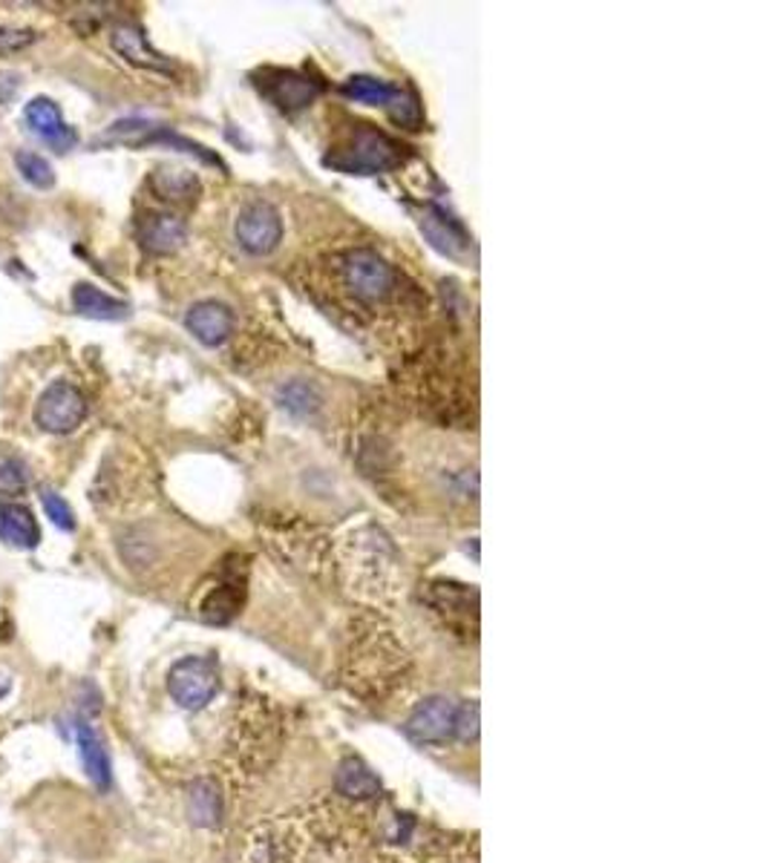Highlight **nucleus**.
<instances>
[{
    "label": "nucleus",
    "instance_id": "nucleus-1",
    "mask_svg": "<svg viewBox=\"0 0 769 863\" xmlns=\"http://www.w3.org/2000/svg\"><path fill=\"white\" fill-rule=\"evenodd\" d=\"M404 150L395 139L387 133H378L372 127H360L352 139V144L334 156H326V165L343 173H357V176H372V173L392 170L404 162Z\"/></svg>",
    "mask_w": 769,
    "mask_h": 863
},
{
    "label": "nucleus",
    "instance_id": "nucleus-2",
    "mask_svg": "<svg viewBox=\"0 0 769 863\" xmlns=\"http://www.w3.org/2000/svg\"><path fill=\"white\" fill-rule=\"evenodd\" d=\"M167 690L176 706L199 711L220 694V667L205 657H185L167 671Z\"/></svg>",
    "mask_w": 769,
    "mask_h": 863
},
{
    "label": "nucleus",
    "instance_id": "nucleus-3",
    "mask_svg": "<svg viewBox=\"0 0 769 863\" xmlns=\"http://www.w3.org/2000/svg\"><path fill=\"white\" fill-rule=\"evenodd\" d=\"M343 280L360 303H383L395 288V271L369 248H357L343 259Z\"/></svg>",
    "mask_w": 769,
    "mask_h": 863
},
{
    "label": "nucleus",
    "instance_id": "nucleus-4",
    "mask_svg": "<svg viewBox=\"0 0 769 863\" xmlns=\"http://www.w3.org/2000/svg\"><path fill=\"white\" fill-rule=\"evenodd\" d=\"M84 417H87V401L79 392V386L67 380L47 386V392L35 403V424L52 435H70L72 429H79Z\"/></svg>",
    "mask_w": 769,
    "mask_h": 863
},
{
    "label": "nucleus",
    "instance_id": "nucleus-5",
    "mask_svg": "<svg viewBox=\"0 0 769 863\" xmlns=\"http://www.w3.org/2000/svg\"><path fill=\"white\" fill-rule=\"evenodd\" d=\"M283 239V220L269 202L248 204L237 220V243L251 257H269Z\"/></svg>",
    "mask_w": 769,
    "mask_h": 863
},
{
    "label": "nucleus",
    "instance_id": "nucleus-6",
    "mask_svg": "<svg viewBox=\"0 0 769 863\" xmlns=\"http://www.w3.org/2000/svg\"><path fill=\"white\" fill-rule=\"evenodd\" d=\"M262 81H257L260 93L283 113H297L309 107L320 95V84L309 75L292 70H262Z\"/></svg>",
    "mask_w": 769,
    "mask_h": 863
},
{
    "label": "nucleus",
    "instance_id": "nucleus-7",
    "mask_svg": "<svg viewBox=\"0 0 769 863\" xmlns=\"http://www.w3.org/2000/svg\"><path fill=\"white\" fill-rule=\"evenodd\" d=\"M459 706L450 697H427L406 720V734L415 743H445L456 731Z\"/></svg>",
    "mask_w": 769,
    "mask_h": 863
},
{
    "label": "nucleus",
    "instance_id": "nucleus-8",
    "mask_svg": "<svg viewBox=\"0 0 769 863\" xmlns=\"http://www.w3.org/2000/svg\"><path fill=\"white\" fill-rule=\"evenodd\" d=\"M24 118L26 125H29V130H33L35 135H38L40 142H47L49 147L58 150V153H67V150L75 147V142H79V135H75V130H72L70 125L64 121V116H61V110H58V104L52 102V98H33V102L26 104L24 110Z\"/></svg>",
    "mask_w": 769,
    "mask_h": 863
},
{
    "label": "nucleus",
    "instance_id": "nucleus-9",
    "mask_svg": "<svg viewBox=\"0 0 769 863\" xmlns=\"http://www.w3.org/2000/svg\"><path fill=\"white\" fill-rule=\"evenodd\" d=\"M135 236L147 253H174L179 251L188 239V228L176 213H144L139 225H135Z\"/></svg>",
    "mask_w": 769,
    "mask_h": 863
},
{
    "label": "nucleus",
    "instance_id": "nucleus-10",
    "mask_svg": "<svg viewBox=\"0 0 769 863\" xmlns=\"http://www.w3.org/2000/svg\"><path fill=\"white\" fill-rule=\"evenodd\" d=\"M113 49L119 52L125 61H130L133 67H142V70H153V72H174V63L167 61L165 56H159L156 49L147 44L144 38L142 26L135 24H116L113 26Z\"/></svg>",
    "mask_w": 769,
    "mask_h": 863
},
{
    "label": "nucleus",
    "instance_id": "nucleus-11",
    "mask_svg": "<svg viewBox=\"0 0 769 863\" xmlns=\"http://www.w3.org/2000/svg\"><path fill=\"white\" fill-rule=\"evenodd\" d=\"M185 326H188V331H191L199 343L214 348V345H223L225 340L230 338V331H234V315H230V308L223 306V303L205 299V303H197V306L188 311Z\"/></svg>",
    "mask_w": 769,
    "mask_h": 863
},
{
    "label": "nucleus",
    "instance_id": "nucleus-12",
    "mask_svg": "<svg viewBox=\"0 0 769 863\" xmlns=\"http://www.w3.org/2000/svg\"><path fill=\"white\" fill-rule=\"evenodd\" d=\"M421 230L447 257H461V253L468 251L470 239L464 234V228L452 216H447V211L436 208V204H429L427 211L421 213Z\"/></svg>",
    "mask_w": 769,
    "mask_h": 863
},
{
    "label": "nucleus",
    "instance_id": "nucleus-13",
    "mask_svg": "<svg viewBox=\"0 0 769 863\" xmlns=\"http://www.w3.org/2000/svg\"><path fill=\"white\" fill-rule=\"evenodd\" d=\"M0 542L17 549H33L40 542V527L35 516L21 504L0 501Z\"/></svg>",
    "mask_w": 769,
    "mask_h": 863
},
{
    "label": "nucleus",
    "instance_id": "nucleus-14",
    "mask_svg": "<svg viewBox=\"0 0 769 863\" xmlns=\"http://www.w3.org/2000/svg\"><path fill=\"white\" fill-rule=\"evenodd\" d=\"M334 785L350 801H375L381 794V780H378V775L360 757H346V760H341Z\"/></svg>",
    "mask_w": 769,
    "mask_h": 863
},
{
    "label": "nucleus",
    "instance_id": "nucleus-15",
    "mask_svg": "<svg viewBox=\"0 0 769 863\" xmlns=\"http://www.w3.org/2000/svg\"><path fill=\"white\" fill-rule=\"evenodd\" d=\"M75 740H79V752H81V762L87 769V777L98 789H110L113 783V766H110V754L104 748L102 737L96 734L93 725L87 722H79L75 725Z\"/></svg>",
    "mask_w": 769,
    "mask_h": 863
},
{
    "label": "nucleus",
    "instance_id": "nucleus-16",
    "mask_svg": "<svg viewBox=\"0 0 769 863\" xmlns=\"http://www.w3.org/2000/svg\"><path fill=\"white\" fill-rule=\"evenodd\" d=\"M72 306L79 315L93 317V320H125V317H130V306L125 299L110 297L102 288L87 283H79L72 288Z\"/></svg>",
    "mask_w": 769,
    "mask_h": 863
},
{
    "label": "nucleus",
    "instance_id": "nucleus-17",
    "mask_svg": "<svg viewBox=\"0 0 769 863\" xmlns=\"http://www.w3.org/2000/svg\"><path fill=\"white\" fill-rule=\"evenodd\" d=\"M188 812H191V820L197 826H205V829H214L223 820V794L216 789L214 780H193L191 789H188Z\"/></svg>",
    "mask_w": 769,
    "mask_h": 863
},
{
    "label": "nucleus",
    "instance_id": "nucleus-18",
    "mask_svg": "<svg viewBox=\"0 0 769 863\" xmlns=\"http://www.w3.org/2000/svg\"><path fill=\"white\" fill-rule=\"evenodd\" d=\"M153 193L165 202H191L199 193V179L197 173L185 170V167H159L151 176Z\"/></svg>",
    "mask_w": 769,
    "mask_h": 863
},
{
    "label": "nucleus",
    "instance_id": "nucleus-19",
    "mask_svg": "<svg viewBox=\"0 0 769 863\" xmlns=\"http://www.w3.org/2000/svg\"><path fill=\"white\" fill-rule=\"evenodd\" d=\"M343 95L352 98V102L360 104H372V107H387L395 102L398 86L387 84L381 79H372V75H352V79L343 81Z\"/></svg>",
    "mask_w": 769,
    "mask_h": 863
},
{
    "label": "nucleus",
    "instance_id": "nucleus-20",
    "mask_svg": "<svg viewBox=\"0 0 769 863\" xmlns=\"http://www.w3.org/2000/svg\"><path fill=\"white\" fill-rule=\"evenodd\" d=\"M15 165L17 170H21V176H24L29 185H35V188L47 190L56 185V170H52V165H49L44 156L33 153V150H21V153H15Z\"/></svg>",
    "mask_w": 769,
    "mask_h": 863
},
{
    "label": "nucleus",
    "instance_id": "nucleus-21",
    "mask_svg": "<svg viewBox=\"0 0 769 863\" xmlns=\"http://www.w3.org/2000/svg\"><path fill=\"white\" fill-rule=\"evenodd\" d=\"M280 403L292 412V415H311L320 406V394L311 383L292 380L280 389Z\"/></svg>",
    "mask_w": 769,
    "mask_h": 863
},
{
    "label": "nucleus",
    "instance_id": "nucleus-22",
    "mask_svg": "<svg viewBox=\"0 0 769 863\" xmlns=\"http://www.w3.org/2000/svg\"><path fill=\"white\" fill-rule=\"evenodd\" d=\"M26 487H29V475L24 461L12 456L0 458V495H24Z\"/></svg>",
    "mask_w": 769,
    "mask_h": 863
},
{
    "label": "nucleus",
    "instance_id": "nucleus-23",
    "mask_svg": "<svg viewBox=\"0 0 769 863\" xmlns=\"http://www.w3.org/2000/svg\"><path fill=\"white\" fill-rule=\"evenodd\" d=\"M40 504H44L47 518L58 527V530H67V533L75 530V512H72L70 504H67L56 489H40Z\"/></svg>",
    "mask_w": 769,
    "mask_h": 863
},
{
    "label": "nucleus",
    "instance_id": "nucleus-24",
    "mask_svg": "<svg viewBox=\"0 0 769 863\" xmlns=\"http://www.w3.org/2000/svg\"><path fill=\"white\" fill-rule=\"evenodd\" d=\"M38 40V32L35 29H15V26H0V56H12V52H21L29 44Z\"/></svg>",
    "mask_w": 769,
    "mask_h": 863
},
{
    "label": "nucleus",
    "instance_id": "nucleus-25",
    "mask_svg": "<svg viewBox=\"0 0 769 863\" xmlns=\"http://www.w3.org/2000/svg\"><path fill=\"white\" fill-rule=\"evenodd\" d=\"M456 737L461 740H476L478 737V706L476 702H468V706H459V714H456Z\"/></svg>",
    "mask_w": 769,
    "mask_h": 863
}]
</instances>
